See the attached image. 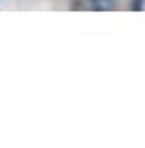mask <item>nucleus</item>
Wrapping results in <instances>:
<instances>
[{"mask_svg":"<svg viewBox=\"0 0 145 148\" xmlns=\"http://www.w3.org/2000/svg\"><path fill=\"white\" fill-rule=\"evenodd\" d=\"M115 7V0H71V9L81 12H108Z\"/></svg>","mask_w":145,"mask_h":148,"instance_id":"f257e3e1","label":"nucleus"}]
</instances>
